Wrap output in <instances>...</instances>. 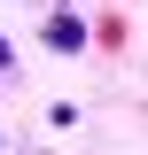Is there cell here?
<instances>
[{"instance_id":"6da1fadb","label":"cell","mask_w":148,"mask_h":155,"mask_svg":"<svg viewBox=\"0 0 148 155\" xmlns=\"http://www.w3.org/2000/svg\"><path fill=\"white\" fill-rule=\"evenodd\" d=\"M47 47H55V54H78V47H86V23H78V16H55V23H47Z\"/></svg>"},{"instance_id":"7a4b0ae2","label":"cell","mask_w":148,"mask_h":155,"mask_svg":"<svg viewBox=\"0 0 148 155\" xmlns=\"http://www.w3.org/2000/svg\"><path fill=\"white\" fill-rule=\"evenodd\" d=\"M0 70H8V39H0Z\"/></svg>"},{"instance_id":"3957f363","label":"cell","mask_w":148,"mask_h":155,"mask_svg":"<svg viewBox=\"0 0 148 155\" xmlns=\"http://www.w3.org/2000/svg\"><path fill=\"white\" fill-rule=\"evenodd\" d=\"M0 155H8V140H0Z\"/></svg>"}]
</instances>
